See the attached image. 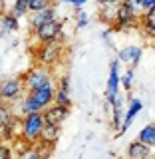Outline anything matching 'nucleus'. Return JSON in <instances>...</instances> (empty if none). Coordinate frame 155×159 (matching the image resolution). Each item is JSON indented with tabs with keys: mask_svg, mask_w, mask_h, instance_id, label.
<instances>
[{
	"mask_svg": "<svg viewBox=\"0 0 155 159\" xmlns=\"http://www.w3.org/2000/svg\"><path fill=\"white\" fill-rule=\"evenodd\" d=\"M22 80H24L26 93L28 92H36V89H42V88H48V86H56V84H54L52 70H50V68H44V66L30 68L28 72L22 76Z\"/></svg>",
	"mask_w": 155,
	"mask_h": 159,
	"instance_id": "1",
	"label": "nucleus"
},
{
	"mask_svg": "<svg viewBox=\"0 0 155 159\" xmlns=\"http://www.w3.org/2000/svg\"><path fill=\"white\" fill-rule=\"evenodd\" d=\"M46 125L44 113H32L22 117V141L28 145H36L42 137V129Z\"/></svg>",
	"mask_w": 155,
	"mask_h": 159,
	"instance_id": "2",
	"label": "nucleus"
},
{
	"mask_svg": "<svg viewBox=\"0 0 155 159\" xmlns=\"http://www.w3.org/2000/svg\"><path fill=\"white\" fill-rule=\"evenodd\" d=\"M24 96H26V88H24L22 76L8 78V80H4V82H0V99L6 102L8 106L18 103Z\"/></svg>",
	"mask_w": 155,
	"mask_h": 159,
	"instance_id": "3",
	"label": "nucleus"
},
{
	"mask_svg": "<svg viewBox=\"0 0 155 159\" xmlns=\"http://www.w3.org/2000/svg\"><path fill=\"white\" fill-rule=\"evenodd\" d=\"M60 54H62V44L60 42H54V44H40L38 50H36V58H38V66H44V68H50L52 64L58 62Z\"/></svg>",
	"mask_w": 155,
	"mask_h": 159,
	"instance_id": "4",
	"label": "nucleus"
},
{
	"mask_svg": "<svg viewBox=\"0 0 155 159\" xmlns=\"http://www.w3.org/2000/svg\"><path fill=\"white\" fill-rule=\"evenodd\" d=\"M34 36L40 44H54L58 42L60 36H62V22L60 20H54L50 24H44L38 30H34Z\"/></svg>",
	"mask_w": 155,
	"mask_h": 159,
	"instance_id": "5",
	"label": "nucleus"
},
{
	"mask_svg": "<svg viewBox=\"0 0 155 159\" xmlns=\"http://www.w3.org/2000/svg\"><path fill=\"white\" fill-rule=\"evenodd\" d=\"M119 84H121V76H119V60L112 62V70H109V80H107V102L116 103L119 99Z\"/></svg>",
	"mask_w": 155,
	"mask_h": 159,
	"instance_id": "6",
	"label": "nucleus"
},
{
	"mask_svg": "<svg viewBox=\"0 0 155 159\" xmlns=\"http://www.w3.org/2000/svg\"><path fill=\"white\" fill-rule=\"evenodd\" d=\"M42 113H44V119H46V123L60 127V125H62V123L68 119V116H70V107L54 103V106H50L46 111H42Z\"/></svg>",
	"mask_w": 155,
	"mask_h": 159,
	"instance_id": "7",
	"label": "nucleus"
},
{
	"mask_svg": "<svg viewBox=\"0 0 155 159\" xmlns=\"http://www.w3.org/2000/svg\"><path fill=\"white\" fill-rule=\"evenodd\" d=\"M117 12H119V4L117 2H99V20L116 26L117 24Z\"/></svg>",
	"mask_w": 155,
	"mask_h": 159,
	"instance_id": "8",
	"label": "nucleus"
},
{
	"mask_svg": "<svg viewBox=\"0 0 155 159\" xmlns=\"http://www.w3.org/2000/svg\"><path fill=\"white\" fill-rule=\"evenodd\" d=\"M117 60L121 64H129V68H135L141 60V48L139 46H127V48H121L117 52Z\"/></svg>",
	"mask_w": 155,
	"mask_h": 159,
	"instance_id": "9",
	"label": "nucleus"
},
{
	"mask_svg": "<svg viewBox=\"0 0 155 159\" xmlns=\"http://www.w3.org/2000/svg\"><path fill=\"white\" fill-rule=\"evenodd\" d=\"M56 16H58L56 14V4H50L46 10H42V12H38V14H32L30 24H32L34 30H38L40 26H44V24H50V22H54V20H58Z\"/></svg>",
	"mask_w": 155,
	"mask_h": 159,
	"instance_id": "10",
	"label": "nucleus"
},
{
	"mask_svg": "<svg viewBox=\"0 0 155 159\" xmlns=\"http://www.w3.org/2000/svg\"><path fill=\"white\" fill-rule=\"evenodd\" d=\"M155 153L151 151V147H147V145H143L141 141H131L127 145V157L129 159H153Z\"/></svg>",
	"mask_w": 155,
	"mask_h": 159,
	"instance_id": "11",
	"label": "nucleus"
},
{
	"mask_svg": "<svg viewBox=\"0 0 155 159\" xmlns=\"http://www.w3.org/2000/svg\"><path fill=\"white\" fill-rule=\"evenodd\" d=\"M58 106H66L70 107L72 106V102H70V82L66 76H62L58 80V88H56V102Z\"/></svg>",
	"mask_w": 155,
	"mask_h": 159,
	"instance_id": "12",
	"label": "nucleus"
},
{
	"mask_svg": "<svg viewBox=\"0 0 155 159\" xmlns=\"http://www.w3.org/2000/svg\"><path fill=\"white\" fill-rule=\"evenodd\" d=\"M141 107H143V103L139 102V99H131V102H129V107H127V111H125V117H123V125H121V129H119V133H123L129 125H131V121L135 119L137 113L141 111Z\"/></svg>",
	"mask_w": 155,
	"mask_h": 159,
	"instance_id": "13",
	"label": "nucleus"
},
{
	"mask_svg": "<svg viewBox=\"0 0 155 159\" xmlns=\"http://www.w3.org/2000/svg\"><path fill=\"white\" fill-rule=\"evenodd\" d=\"M58 139H60V127L46 123L44 129H42V137H40V141L46 143V145H56Z\"/></svg>",
	"mask_w": 155,
	"mask_h": 159,
	"instance_id": "14",
	"label": "nucleus"
},
{
	"mask_svg": "<svg viewBox=\"0 0 155 159\" xmlns=\"http://www.w3.org/2000/svg\"><path fill=\"white\" fill-rule=\"evenodd\" d=\"M137 141H141L143 145H147V147H155V123H149V125H145L139 131V135H137Z\"/></svg>",
	"mask_w": 155,
	"mask_h": 159,
	"instance_id": "15",
	"label": "nucleus"
},
{
	"mask_svg": "<svg viewBox=\"0 0 155 159\" xmlns=\"http://www.w3.org/2000/svg\"><path fill=\"white\" fill-rule=\"evenodd\" d=\"M0 28H2V34L16 32L18 30V20L6 12V14H2V18H0Z\"/></svg>",
	"mask_w": 155,
	"mask_h": 159,
	"instance_id": "16",
	"label": "nucleus"
},
{
	"mask_svg": "<svg viewBox=\"0 0 155 159\" xmlns=\"http://www.w3.org/2000/svg\"><path fill=\"white\" fill-rule=\"evenodd\" d=\"M26 12H30V10H28V0H16V2L10 6V12L8 14L18 20L20 16H24Z\"/></svg>",
	"mask_w": 155,
	"mask_h": 159,
	"instance_id": "17",
	"label": "nucleus"
},
{
	"mask_svg": "<svg viewBox=\"0 0 155 159\" xmlns=\"http://www.w3.org/2000/svg\"><path fill=\"white\" fill-rule=\"evenodd\" d=\"M12 107L8 106L6 102H2V99H0V129H4L8 125V121L10 119H12Z\"/></svg>",
	"mask_w": 155,
	"mask_h": 159,
	"instance_id": "18",
	"label": "nucleus"
},
{
	"mask_svg": "<svg viewBox=\"0 0 155 159\" xmlns=\"http://www.w3.org/2000/svg\"><path fill=\"white\" fill-rule=\"evenodd\" d=\"M52 2H48V0H28V10L32 14H38L42 12V10H46Z\"/></svg>",
	"mask_w": 155,
	"mask_h": 159,
	"instance_id": "19",
	"label": "nucleus"
},
{
	"mask_svg": "<svg viewBox=\"0 0 155 159\" xmlns=\"http://www.w3.org/2000/svg\"><path fill=\"white\" fill-rule=\"evenodd\" d=\"M34 147H36V151L40 153L42 159H48L50 155H52V149H54V145H46V143H42V141H38Z\"/></svg>",
	"mask_w": 155,
	"mask_h": 159,
	"instance_id": "20",
	"label": "nucleus"
},
{
	"mask_svg": "<svg viewBox=\"0 0 155 159\" xmlns=\"http://www.w3.org/2000/svg\"><path fill=\"white\" fill-rule=\"evenodd\" d=\"M16 159H42V157H40V153L36 151V147H34V145H30L28 149H24V151L20 153V155H18Z\"/></svg>",
	"mask_w": 155,
	"mask_h": 159,
	"instance_id": "21",
	"label": "nucleus"
},
{
	"mask_svg": "<svg viewBox=\"0 0 155 159\" xmlns=\"http://www.w3.org/2000/svg\"><path fill=\"white\" fill-rule=\"evenodd\" d=\"M121 86L125 88L127 92H129V89L133 88V70H131V68H129L127 72H125V74L121 76Z\"/></svg>",
	"mask_w": 155,
	"mask_h": 159,
	"instance_id": "22",
	"label": "nucleus"
},
{
	"mask_svg": "<svg viewBox=\"0 0 155 159\" xmlns=\"http://www.w3.org/2000/svg\"><path fill=\"white\" fill-rule=\"evenodd\" d=\"M0 159H14L12 151H10V147L4 145V143H0Z\"/></svg>",
	"mask_w": 155,
	"mask_h": 159,
	"instance_id": "23",
	"label": "nucleus"
},
{
	"mask_svg": "<svg viewBox=\"0 0 155 159\" xmlns=\"http://www.w3.org/2000/svg\"><path fill=\"white\" fill-rule=\"evenodd\" d=\"M88 24V14L86 12H80L78 14V28H84Z\"/></svg>",
	"mask_w": 155,
	"mask_h": 159,
	"instance_id": "24",
	"label": "nucleus"
},
{
	"mask_svg": "<svg viewBox=\"0 0 155 159\" xmlns=\"http://www.w3.org/2000/svg\"><path fill=\"white\" fill-rule=\"evenodd\" d=\"M72 4H74V6H76V8H78V6H84V0H74Z\"/></svg>",
	"mask_w": 155,
	"mask_h": 159,
	"instance_id": "25",
	"label": "nucleus"
},
{
	"mask_svg": "<svg viewBox=\"0 0 155 159\" xmlns=\"http://www.w3.org/2000/svg\"><path fill=\"white\" fill-rule=\"evenodd\" d=\"M153 159H155V155H153Z\"/></svg>",
	"mask_w": 155,
	"mask_h": 159,
	"instance_id": "26",
	"label": "nucleus"
}]
</instances>
